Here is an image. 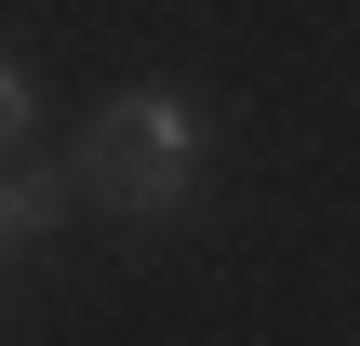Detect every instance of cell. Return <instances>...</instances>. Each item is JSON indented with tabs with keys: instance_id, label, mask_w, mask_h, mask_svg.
Listing matches in <instances>:
<instances>
[{
	"instance_id": "1",
	"label": "cell",
	"mask_w": 360,
	"mask_h": 346,
	"mask_svg": "<svg viewBox=\"0 0 360 346\" xmlns=\"http://www.w3.org/2000/svg\"><path fill=\"white\" fill-rule=\"evenodd\" d=\"M80 173H94V187H107V213H134V227L187 213V187H200V107H187L174 80H134V93H107V120H94Z\"/></svg>"
},
{
	"instance_id": "2",
	"label": "cell",
	"mask_w": 360,
	"mask_h": 346,
	"mask_svg": "<svg viewBox=\"0 0 360 346\" xmlns=\"http://www.w3.org/2000/svg\"><path fill=\"white\" fill-rule=\"evenodd\" d=\"M53 227H67V187L53 173H0V253H40Z\"/></svg>"
},
{
	"instance_id": "3",
	"label": "cell",
	"mask_w": 360,
	"mask_h": 346,
	"mask_svg": "<svg viewBox=\"0 0 360 346\" xmlns=\"http://www.w3.org/2000/svg\"><path fill=\"white\" fill-rule=\"evenodd\" d=\"M13 133H27V67L0 53V147H13Z\"/></svg>"
}]
</instances>
